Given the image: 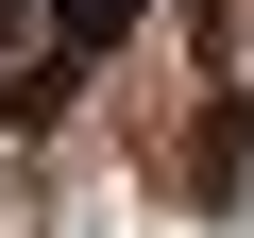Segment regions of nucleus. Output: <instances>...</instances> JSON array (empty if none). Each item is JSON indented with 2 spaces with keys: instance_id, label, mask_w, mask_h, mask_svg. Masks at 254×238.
Wrapping results in <instances>:
<instances>
[{
  "instance_id": "nucleus-2",
  "label": "nucleus",
  "mask_w": 254,
  "mask_h": 238,
  "mask_svg": "<svg viewBox=\"0 0 254 238\" xmlns=\"http://www.w3.org/2000/svg\"><path fill=\"white\" fill-rule=\"evenodd\" d=\"M119 34H136V0H51V51H85V68H102Z\"/></svg>"
},
{
  "instance_id": "nucleus-3",
  "label": "nucleus",
  "mask_w": 254,
  "mask_h": 238,
  "mask_svg": "<svg viewBox=\"0 0 254 238\" xmlns=\"http://www.w3.org/2000/svg\"><path fill=\"white\" fill-rule=\"evenodd\" d=\"M34 17H51V0H0V51H34Z\"/></svg>"
},
{
  "instance_id": "nucleus-1",
  "label": "nucleus",
  "mask_w": 254,
  "mask_h": 238,
  "mask_svg": "<svg viewBox=\"0 0 254 238\" xmlns=\"http://www.w3.org/2000/svg\"><path fill=\"white\" fill-rule=\"evenodd\" d=\"M237 153H254V119H237V102H203V136H187V204H220V187H237Z\"/></svg>"
}]
</instances>
